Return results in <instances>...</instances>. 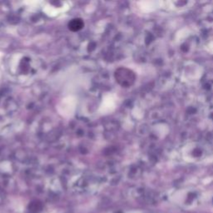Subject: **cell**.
<instances>
[{"label":"cell","instance_id":"6da1fadb","mask_svg":"<svg viewBox=\"0 0 213 213\" xmlns=\"http://www.w3.org/2000/svg\"><path fill=\"white\" fill-rule=\"evenodd\" d=\"M83 27V23L81 19H73L69 23V28L73 31H78Z\"/></svg>","mask_w":213,"mask_h":213}]
</instances>
